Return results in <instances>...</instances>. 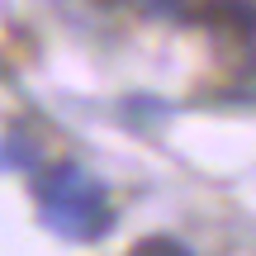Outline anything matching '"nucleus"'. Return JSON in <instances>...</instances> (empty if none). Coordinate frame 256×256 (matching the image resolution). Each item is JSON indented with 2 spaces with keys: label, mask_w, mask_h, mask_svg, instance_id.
Listing matches in <instances>:
<instances>
[{
  "label": "nucleus",
  "mask_w": 256,
  "mask_h": 256,
  "mask_svg": "<svg viewBox=\"0 0 256 256\" xmlns=\"http://www.w3.org/2000/svg\"><path fill=\"white\" fill-rule=\"evenodd\" d=\"M43 223L62 238H100L110 228V204L104 190L81 171V166H52L43 180Z\"/></svg>",
  "instance_id": "f257e3e1"
},
{
  "label": "nucleus",
  "mask_w": 256,
  "mask_h": 256,
  "mask_svg": "<svg viewBox=\"0 0 256 256\" xmlns=\"http://www.w3.org/2000/svg\"><path fill=\"white\" fill-rule=\"evenodd\" d=\"M138 252H176V256H180L185 247H180V242H138Z\"/></svg>",
  "instance_id": "f03ea898"
}]
</instances>
